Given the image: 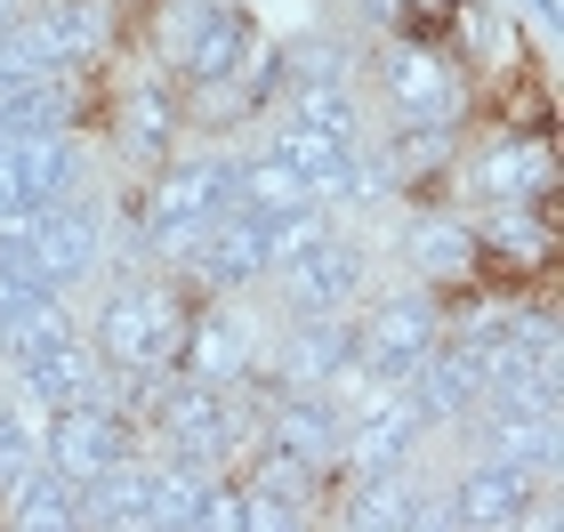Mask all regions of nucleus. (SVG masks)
<instances>
[{
	"label": "nucleus",
	"instance_id": "1",
	"mask_svg": "<svg viewBox=\"0 0 564 532\" xmlns=\"http://www.w3.org/2000/svg\"><path fill=\"white\" fill-rule=\"evenodd\" d=\"M177 332H186V298L162 291V283H130V291L106 298V323H97V363L121 371V379H162Z\"/></svg>",
	"mask_w": 564,
	"mask_h": 532
},
{
	"label": "nucleus",
	"instance_id": "2",
	"mask_svg": "<svg viewBox=\"0 0 564 532\" xmlns=\"http://www.w3.org/2000/svg\"><path fill=\"white\" fill-rule=\"evenodd\" d=\"M435 339H444V315H435L427 298H395V307H379V315H371L355 371L379 379V388H403V379L427 363V347H435Z\"/></svg>",
	"mask_w": 564,
	"mask_h": 532
},
{
	"label": "nucleus",
	"instance_id": "3",
	"mask_svg": "<svg viewBox=\"0 0 564 532\" xmlns=\"http://www.w3.org/2000/svg\"><path fill=\"white\" fill-rule=\"evenodd\" d=\"M267 162L274 170H291L306 194H371L364 186V154H355V138H330V130H306V121H282V130L267 138Z\"/></svg>",
	"mask_w": 564,
	"mask_h": 532
},
{
	"label": "nucleus",
	"instance_id": "4",
	"mask_svg": "<svg viewBox=\"0 0 564 532\" xmlns=\"http://www.w3.org/2000/svg\"><path fill=\"white\" fill-rule=\"evenodd\" d=\"M41 460L57 476H73V485H97V476L121 460V412H113V403H97V395L73 403V412H57V420H48Z\"/></svg>",
	"mask_w": 564,
	"mask_h": 532
},
{
	"label": "nucleus",
	"instance_id": "5",
	"mask_svg": "<svg viewBox=\"0 0 564 532\" xmlns=\"http://www.w3.org/2000/svg\"><path fill=\"white\" fill-rule=\"evenodd\" d=\"M186 57H177V73H186L194 89H218V82H235V73L250 65V24L235 0H194L186 9Z\"/></svg>",
	"mask_w": 564,
	"mask_h": 532
},
{
	"label": "nucleus",
	"instance_id": "6",
	"mask_svg": "<svg viewBox=\"0 0 564 532\" xmlns=\"http://www.w3.org/2000/svg\"><path fill=\"white\" fill-rule=\"evenodd\" d=\"M379 82H388V97L403 106L412 130H452V113H459L452 57H435V48H395V57L379 65Z\"/></svg>",
	"mask_w": 564,
	"mask_h": 532
},
{
	"label": "nucleus",
	"instance_id": "7",
	"mask_svg": "<svg viewBox=\"0 0 564 532\" xmlns=\"http://www.w3.org/2000/svg\"><path fill=\"white\" fill-rule=\"evenodd\" d=\"M420 427H427V420H420V403L403 395V388H388V395H379L371 412L339 436V460H347V468H364V476H379V468H395L403 452H412Z\"/></svg>",
	"mask_w": 564,
	"mask_h": 532
},
{
	"label": "nucleus",
	"instance_id": "8",
	"mask_svg": "<svg viewBox=\"0 0 564 532\" xmlns=\"http://www.w3.org/2000/svg\"><path fill=\"white\" fill-rule=\"evenodd\" d=\"M282 274H291V291H299L306 315H330V307H347V298H355V283H364V259H355V242L315 235V242H299L291 259H282Z\"/></svg>",
	"mask_w": 564,
	"mask_h": 532
},
{
	"label": "nucleus",
	"instance_id": "9",
	"mask_svg": "<svg viewBox=\"0 0 564 532\" xmlns=\"http://www.w3.org/2000/svg\"><path fill=\"white\" fill-rule=\"evenodd\" d=\"M24 403H41V412H73V403H89L97 395V355L82 339H65V347H41V355H24Z\"/></svg>",
	"mask_w": 564,
	"mask_h": 532
},
{
	"label": "nucleus",
	"instance_id": "10",
	"mask_svg": "<svg viewBox=\"0 0 564 532\" xmlns=\"http://www.w3.org/2000/svg\"><path fill=\"white\" fill-rule=\"evenodd\" d=\"M65 113H73L65 73H17V82H0V130L41 138V130H65Z\"/></svg>",
	"mask_w": 564,
	"mask_h": 532
},
{
	"label": "nucleus",
	"instance_id": "11",
	"mask_svg": "<svg viewBox=\"0 0 564 532\" xmlns=\"http://www.w3.org/2000/svg\"><path fill=\"white\" fill-rule=\"evenodd\" d=\"M339 436H347V420L330 412V403H282V412H274V452H282L291 468L339 460Z\"/></svg>",
	"mask_w": 564,
	"mask_h": 532
},
{
	"label": "nucleus",
	"instance_id": "12",
	"mask_svg": "<svg viewBox=\"0 0 564 532\" xmlns=\"http://www.w3.org/2000/svg\"><path fill=\"white\" fill-rule=\"evenodd\" d=\"M355 355H364V332H347V315L330 307V315H315V323L299 332L291 371H282V379H347V371H355Z\"/></svg>",
	"mask_w": 564,
	"mask_h": 532
},
{
	"label": "nucleus",
	"instance_id": "13",
	"mask_svg": "<svg viewBox=\"0 0 564 532\" xmlns=\"http://www.w3.org/2000/svg\"><path fill=\"white\" fill-rule=\"evenodd\" d=\"M524 509V476L508 468V460H492V468H476L468 485H459V500L444 509V524H508Z\"/></svg>",
	"mask_w": 564,
	"mask_h": 532
},
{
	"label": "nucleus",
	"instance_id": "14",
	"mask_svg": "<svg viewBox=\"0 0 564 532\" xmlns=\"http://www.w3.org/2000/svg\"><path fill=\"white\" fill-rule=\"evenodd\" d=\"M9 517H17V524H82V485L41 460V468L9 492Z\"/></svg>",
	"mask_w": 564,
	"mask_h": 532
},
{
	"label": "nucleus",
	"instance_id": "15",
	"mask_svg": "<svg viewBox=\"0 0 564 532\" xmlns=\"http://www.w3.org/2000/svg\"><path fill=\"white\" fill-rule=\"evenodd\" d=\"M41 444H48L41 403H17V412H0V500H9L24 476L41 468Z\"/></svg>",
	"mask_w": 564,
	"mask_h": 532
},
{
	"label": "nucleus",
	"instance_id": "16",
	"mask_svg": "<svg viewBox=\"0 0 564 532\" xmlns=\"http://www.w3.org/2000/svg\"><path fill=\"white\" fill-rule=\"evenodd\" d=\"M412 250H420V267H427V274H459L476 242H468V226H452V218H427L420 235H412Z\"/></svg>",
	"mask_w": 564,
	"mask_h": 532
},
{
	"label": "nucleus",
	"instance_id": "17",
	"mask_svg": "<svg viewBox=\"0 0 564 532\" xmlns=\"http://www.w3.org/2000/svg\"><path fill=\"white\" fill-rule=\"evenodd\" d=\"M355 517H364V524H427V500L412 485H395V476H388V485L371 476V492H364V509H355Z\"/></svg>",
	"mask_w": 564,
	"mask_h": 532
},
{
	"label": "nucleus",
	"instance_id": "18",
	"mask_svg": "<svg viewBox=\"0 0 564 532\" xmlns=\"http://www.w3.org/2000/svg\"><path fill=\"white\" fill-rule=\"evenodd\" d=\"M162 138H170V97L153 89V97H138V113H130V145H145V154H153Z\"/></svg>",
	"mask_w": 564,
	"mask_h": 532
},
{
	"label": "nucleus",
	"instance_id": "19",
	"mask_svg": "<svg viewBox=\"0 0 564 532\" xmlns=\"http://www.w3.org/2000/svg\"><path fill=\"white\" fill-rule=\"evenodd\" d=\"M41 298H57V291H41V283H24V274L0 267V323H17L24 307H41Z\"/></svg>",
	"mask_w": 564,
	"mask_h": 532
},
{
	"label": "nucleus",
	"instance_id": "20",
	"mask_svg": "<svg viewBox=\"0 0 564 532\" xmlns=\"http://www.w3.org/2000/svg\"><path fill=\"white\" fill-rule=\"evenodd\" d=\"M524 9H532V17H556V0H524Z\"/></svg>",
	"mask_w": 564,
	"mask_h": 532
},
{
	"label": "nucleus",
	"instance_id": "21",
	"mask_svg": "<svg viewBox=\"0 0 564 532\" xmlns=\"http://www.w3.org/2000/svg\"><path fill=\"white\" fill-rule=\"evenodd\" d=\"M0 17H17V0H0Z\"/></svg>",
	"mask_w": 564,
	"mask_h": 532
}]
</instances>
